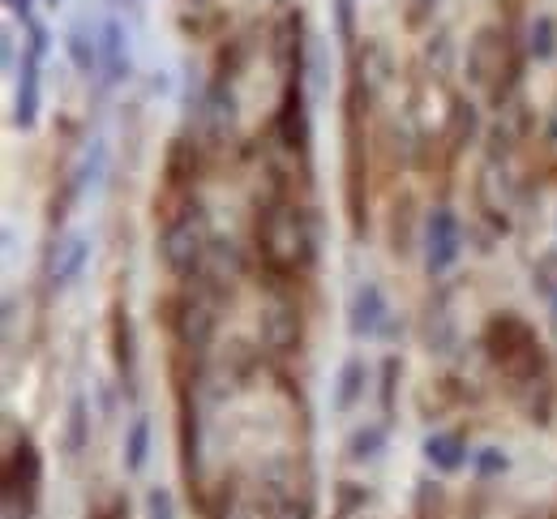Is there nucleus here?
I'll return each mask as SVG.
<instances>
[{
    "label": "nucleus",
    "mask_w": 557,
    "mask_h": 519,
    "mask_svg": "<svg viewBox=\"0 0 557 519\" xmlns=\"http://www.w3.org/2000/svg\"><path fill=\"white\" fill-rule=\"evenodd\" d=\"M253 254H258V271L267 275L262 284L271 293H296L300 280L309 275L313 258H318V236L309 211L296 202L287 176L271 168V185L258 198V215H253Z\"/></svg>",
    "instance_id": "f257e3e1"
},
{
    "label": "nucleus",
    "mask_w": 557,
    "mask_h": 519,
    "mask_svg": "<svg viewBox=\"0 0 557 519\" xmlns=\"http://www.w3.org/2000/svg\"><path fill=\"white\" fill-rule=\"evenodd\" d=\"M481 344H485L488 366L510 382V391H523V386L549 378V357H545V344H541L536 326L528 318H519L515 309H502V313L488 318L485 331H481Z\"/></svg>",
    "instance_id": "f03ea898"
},
{
    "label": "nucleus",
    "mask_w": 557,
    "mask_h": 519,
    "mask_svg": "<svg viewBox=\"0 0 557 519\" xmlns=\"http://www.w3.org/2000/svg\"><path fill=\"white\" fill-rule=\"evenodd\" d=\"M369 103L373 90L364 77L348 74L344 90V202H348L351 232L364 236L369 223Z\"/></svg>",
    "instance_id": "7ed1b4c3"
},
{
    "label": "nucleus",
    "mask_w": 557,
    "mask_h": 519,
    "mask_svg": "<svg viewBox=\"0 0 557 519\" xmlns=\"http://www.w3.org/2000/svg\"><path fill=\"white\" fill-rule=\"evenodd\" d=\"M159 262L168 267L172 280L189 284L207 271L210 258V232H207V215H202V202H189L181 211H168L159 215Z\"/></svg>",
    "instance_id": "20e7f679"
},
{
    "label": "nucleus",
    "mask_w": 557,
    "mask_h": 519,
    "mask_svg": "<svg viewBox=\"0 0 557 519\" xmlns=\"http://www.w3.org/2000/svg\"><path fill=\"white\" fill-rule=\"evenodd\" d=\"M420 258H424V275L429 280L450 275L455 262L463 258V223L446 202L433 207L420 223Z\"/></svg>",
    "instance_id": "39448f33"
},
{
    "label": "nucleus",
    "mask_w": 557,
    "mask_h": 519,
    "mask_svg": "<svg viewBox=\"0 0 557 519\" xmlns=\"http://www.w3.org/2000/svg\"><path fill=\"white\" fill-rule=\"evenodd\" d=\"M275 134L287 155H309V90H305V70L296 74H283V95H278V112H275Z\"/></svg>",
    "instance_id": "423d86ee"
},
{
    "label": "nucleus",
    "mask_w": 557,
    "mask_h": 519,
    "mask_svg": "<svg viewBox=\"0 0 557 519\" xmlns=\"http://www.w3.org/2000/svg\"><path fill=\"white\" fill-rule=\"evenodd\" d=\"M258 335H262V348L271 357H292L300 353L305 344V322H300V300L296 293H271V305L262 309L258 318Z\"/></svg>",
    "instance_id": "0eeeda50"
},
{
    "label": "nucleus",
    "mask_w": 557,
    "mask_h": 519,
    "mask_svg": "<svg viewBox=\"0 0 557 519\" xmlns=\"http://www.w3.org/2000/svg\"><path fill=\"white\" fill-rule=\"evenodd\" d=\"M39 485H44V455H39V446L22 434V438H13L9 455H4V507H13L17 494H22L26 516H30L35 498H39Z\"/></svg>",
    "instance_id": "6e6552de"
},
{
    "label": "nucleus",
    "mask_w": 557,
    "mask_h": 519,
    "mask_svg": "<svg viewBox=\"0 0 557 519\" xmlns=\"http://www.w3.org/2000/svg\"><path fill=\"white\" fill-rule=\"evenodd\" d=\"M348 326L356 339H382V335H395V309L386 300V288L377 280H364L356 284L348 305Z\"/></svg>",
    "instance_id": "1a4fd4ad"
},
{
    "label": "nucleus",
    "mask_w": 557,
    "mask_h": 519,
    "mask_svg": "<svg viewBox=\"0 0 557 519\" xmlns=\"http://www.w3.org/2000/svg\"><path fill=\"white\" fill-rule=\"evenodd\" d=\"M44 61H48V52H39V48H22V61H17V99H13V125L22 129V134H30L35 129V121H39V108H44Z\"/></svg>",
    "instance_id": "9d476101"
},
{
    "label": "nucleus",
    "mask_w": 557,
    "mask_h": 519,
    "mask_svg": "<svg viewBox=\"0 0 557 519\" xmlns=\"http://www.w3.org/2000/svg\"><path fill=\"white\" fill-rule=\"evenodd\" d=\"M198 125H202V138L210 147H223L236 129V95H232V82H219L210 77L207 90H202V103H198Z\"/></svg>",
    "instance_id": "9b49d317"
},
{
    "label": "nucleus",
    "mask_w": 557,
    "mask_h": 519,
    "mask_svg": "<svg viewBox=\"0 0 557 519\" xmlns=\"http://www.w3.org/2000/svg\"><path fill=\"white\" fill-rule=\"evenodd\" d=\"M198 172H202V147L194 138H172L168 143V155H163V189L168 198H181V194H194L198 185Z\"/></svg>",
    "instance_id": "f8f14e48"
},
{
    "label": "nucleus",
    "mask_w": 557,
    "mask_h": 519,
    "mask_svg": "<svg viewBox=\"0 0 557 519\" xmlns=\"http://www.w3.org/2000/svg\"><path fill=\"white\" fill-rule=\"evenodd\" d=\"M134 70L129 61V30L125 22L112 13L99 22V74H103V86H121Z\"/></svg>",
    "instance_id": "ddd939ff"
},
{
    "label": "nucleus",
    "mask_w": 557,
    "mask_h": 519,
    "mask_svg": "<svg viewBox=\"0 0 557 519\" xmlns=\"http://www.w3.org/2000/svg\"><path fill=\"white\" fill-rule=\"evenodd\" d=\"M476 207L497 232L510 227V181H506V163L488 159L476 176Z\"/></svg>",
    "instance_id": "4468645a"
},
{
    "label": "nucleus",
    "mask_w": 557,
    "mask_h": 519,
    "mask_svg": "<svg viewBox=\"0 0 557 519\" xmlns=\"http://www.w3.org/2000/svg\"><path fill=\"white\" fill-rule=\"evenodd\" d=\"M86 262H90V240H86V236H65V240H57V245L48 249V284H52L57 293L73 288L77 275L86 271Z\"/></svg>",
    "instance_id": "2eb2a0df"
},
{
    "label": "nucleus",
    "mask_w": 557,
    "mask_h": 519,
    "mask_svg": "<svg viewBox=\"0 0 557 519\" xmlns=\"http://www.w3.org/2000/svg\"><path fill=\"white\" fill-rule=\"evenodd\" d=\"M108 344H112V366L121 373V386L134 395V378H138V353H134V322L125 305H112L108 318Z\"/></svg>",
    "instance_id": "dca6fc26"
},
{
    "label": "nucleus",
    "mask_w": 557,
    "mask_h": 519,
    "mask_svg": "<svg viewBox=\"0 0 557 519\" xmlns=\"http://www.w3.org/2000/svg\"><path fill=\"white\" fill-rule=\"evenodd\" d=\"M420 450H424V464H429L433 472H442V477L463 472L468 459H472V446H468V434H463V430H437V434L424 438Z\"/></svg>",
    "instance_id": "f3484780"
},
{
    "label": "nucleus",
    "mask_w": 557,
    "mask_h": 519,
    "mask_svg": "<svg viewBox=\"0 0 557 519\" xmlns=\"http://www.w3.org/2000/svg\"><path fill=\"white\" fill-rule=\"evenodd\" d=\"M481 138V112L468 95H450V108H446V129H442V143L450 147V155H459L463 147H472Z\"/></svg>",
    "instance_id": "a211bd4d"
},
{
    "label": "nucleus",
    "mask_w": 557,
    "mask_h": 519,
    "mask_svg": "<svg viewBox=\"0 0 557 519\" xmlns=\"http://www.w3.org/2000/svg\"><path fill=\"white\" fill-rule=\"evenodd\" d=\"M523 48H528V61L536 65H549L557 57V17L554 13H536L528 17L523 26Z\"/></svg>",
    "instance_id": "6ab92c4d"
},
{
    "label": "nucleus",
    "mask_w": 557,
    "mask_h": 519,
    "mask_svg": "<svg viewBox=\"0 0 557 519\" xmlns=\"http://www.w3.org/2000/svg\"><path fill=\"white\" fill-rule=\"evenodd\" d=\"M65 52L77 74H99V30H90L86 22H73L65 30Z\"/></svg>",
    "instance_id": "aec40b11"
},
{
    "label": "nucleus",
    "mask_w": 557,
    "mask_h": 519,
    "mask_svg": "<svg viewBox=\"0 0 557 519\" xmlns=\"http://www.w3.org/2000/svg\"><path fill=\"white\" fill-rule=\"evenodd\" d=\"M364 382H369V366H364V357H348L344 366H339V378H335V412H351L360 399H364Z\"/></svg>",
    "instance_id": "412c9836"
},
{
    "label": "nucleus",
    "mask_w": 557,
    "mask_h": 519,
    "mask_svg": "<svg viewBox=\"0 0 557 519\" xmlns=\"http://www.w3.org/2000/svg\"><path fill=\"white\" fill-rule=\"evenodd\" d=\"M61 443H65V455H70V459H77V455L90 446V399H86L82 391L73 395L70 408H65V438H61Z\"/></svg>",
    "instance_id": "4be33fe9"
},
{
    "label": "nucleus",
    "mask_w": 557,
    "mask_h": 519,
    "mask_svg": "<svg viewBox=\"0 0 557 519\" xmlns=\"http://www.w3.org/2000/svg\"><path fill=\"white\" fill-rule=\"evenodd\" d=\"M417 245V202L404 194V198H395V211H391V249L395 254H412Z\"/></svg>",
    "instance_id": "5701e85b"
},
{
    "label": "nucleus",
    "mask_w": 557,
    "mask_h": 519,
    "mask_svg": "<svg viewBox=\"0 0 557 519\" xmlns=\"http://www.w3.org/2000/svg\"><path fill=\"white\" fill-rule=\"evenodd\" d=\"M424 344H429V353L433 357H450L455 353V344H459V331H455V318L437 305V309H429V318H424Z\"/></svg>",
    "instance_id": "b1692460"
},
{
    "label": "nucleus",
    "mask_w": 557,
    "mask_h": 519,
    "mask_svg": "<svg viewBox=\"0 0 557 519\" xmlns=\"http://www.w3.org/2000/svg\"><path fill=\"white\" fill-rule=\"evenodd\" d=\"M382 446H386V421H364V425L348 438V459L351 464L377 459V450H382Z\"/></svg>",
    "instance_id": "393cba45"
},
{
    "label": "nucleus",
    "mask_w": 557,
    "mask_h": 519,
    "mask_svg": "<svg viewBox=\"0 0 557 519\" xmlns=\"http://www.w3.org/2000/svg\"><path fill=\"white\" fill-rule=\"evenodd\" d=\"M150 459V417H134L129 430H125V468L129 472H141Z\"/></svg>",
    "instance_id": "a878e982"
},
{
    "label": "nucleus",
    "mask_w": 557,
    "mask_h": 519,
    "mask_svg": "<svg viewBox=\"0 0 557 519\" xmlns=\"http://www.w3.org/2000/svg\"><path fill=\"white\" fill-rule=\"evenodd\" d=\"M506 468H510V455H506L502 446H481V450H472V472H476V481L506 477Z\"/></svg>",
    "instance_id": "bb28decb"
},
{
    "label": "nucleus",
    "mask_w": 557,
    "mask_h": 519,
    "mask_svg": "<svg viewBox=\"0 0 557 519\" xmlns=\"http://www.w3.org/2000/svg\"><path fill=\"white\" fill-rule=\"evenodd\" d=\"M532 288L557 309V254H541L532 267Z\"/></svg>",
    "instance_id": "cd10ccee"
},
{
    "label": "nucleus",
    "mask_w": 557,
    "mask_h": 519,
    "mask_svg": "<svg viewBox=\"0 0 557 519\" xmlns=\"http://www.w3.org/2000/svg\"><path fill=\"white\" fill-rule=\"evenodd\" d=\"M335 498H339L335 519H351L356 511H364V503H369L364 485H356V481H339V485H335Z\"/></svg>",
    "instance_id": "c85d7f7f"
},
{
    "label": "nucleus",
    "mask_w": 557,
    "mask_h": 519,
    "mask_svg": "<svg viewBox=\"0 0 557 519\" xmlns=\"http://www.w3.org/2000/svg\"><path fill=\"white\" fill-rule=\"evenodd\" d=\"M399 378H404V361L391 353V357L382 361V417L395 412V386H399Z\"/></svg>",
    "instance_id": "c756f323"
},
{
    "label": "nucleus",
    "mask_w": 557,
    "mask_h": 519,
    "mask_svg": "<svg viewBox=\"0 0 557 519\" xmlns=\"http://www.w3.org/2000/svg\"><path fill=\"white\" fill-rule=\"evenodd\" d=\"M335 35L351 57L356 52V0H335Z\"/></svg>",
    "instance_id": "7c9ffc66"
},
{
    "label": "nucleus",
    "mask_w": 557,
    "mask_h": 519,
    "mask_svg": "<svg viewBox=\"0 0 557 519\" xmlns=\"http://www.w3.org/2000/svg\"><path fill=\"white\" fill-rule=\"evenodd\" d=\"M417 519H442V485L437 481H420Z\"/></svg>",
    "instance_id": "2f4dec72"
},
{
    "label": "nucleus",
    "mask_w": 557,
    "mask_h": 519,
    "mask_svg": "<svg viewBox=\"0 0 557 519\" xmlns=\"http://www.w3.org/2000/svg\"><path fill=\"white\" fill-rule=\"evenodd\" d=\"M450 52H455V48H450V35H442V30H437V35L424 44V61H429V70H433V74H442V70H446V61H450Z\"/></svg>",
    "instance_id": "473e14b6"
},
{
    "label": "nucleus",
    "mask_w": 557,
    "mask_h": 519,
    "mask_svg": "<svg viewBox=\"0 0 557 519\" xmlns=\"http://www.w3.org/2000/svg\"><path fill=\"white\" fill-rule=\"evenodd\" d=\"M150 516L172 519V494H168V490H150Z\"/></svg>",
    "instance_id": "72a5a7b5"
},
{
    "label": "nucleus",
    "mask_w": 557,
    "mask_h": 519,
    "mask_svg": "<svg viewBox=\"0 0 557 519\" xmlns=\"http://www.w3.org/2000/svg\"><path fill=\"white\" fill-rule=\"evenodd\" d=\"M4 9L13 17H22V22H35V0H4Z\"/></svg>",
    "instance_id": "f704fd0d"
},
{
    "label": "nucleus",
    "mask_w": 557,
    "mask_h": 519,
    "mask_svg": "<svg viewBox=\"0 0 557 519\" xmlns=\"http://www.w3.org/2000/svg\"><path fill=\"white\" fill-rule=\"evenodd\" d=\"M0 57H4V70H17V48H13V35L9 30L0 35Z\"/></svg>",
    "instance_id": "c9c22d12"
},
{
    "label": "nucleus",
    "mask_w": 557,
    "mask_h": 519,
    "mask_svg": "<svg viewBox=\"0 0 557 519\" xmlns=\"http://www.w3.org/2000/svg\"><path fill=\"white\" fill-rule=\"evenodd\" d=\"M48 4H61V0H48Z\"/></svg>",
    "instance_id": "e433bc0d"
}]
</instances>
